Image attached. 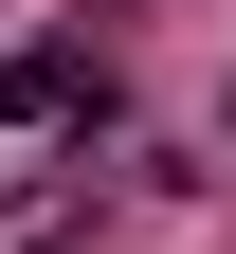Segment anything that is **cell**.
Returning <instances> with one entry per match:
<instances>
[{"label": "cell", "instance_id": "obj_1", "mask_svg": "<svg viewBox=\"0 0 236 254\" xmlns=\"http://www.w3.org/2000/svg\"><path fill=\"white\" fill-rule=\"evenodd\" d=\"M0 109H18V127H73L91 73H73V55H0Z\"/></svg>", "mask_w": 236, "mask_h": 254}, {"label": "cell", "instance_id": "obj_2", "mask_svg": "<svg viewBox=\"0 0 236 254\" xmlns=\"http://www.w3.org/2000/svg\"><path fill=\"white\" fill-rule=\"evenodd\" d=\"M218 127H236V91H218Z\"/></svg>", "mask_w": 236, "mask_h": 254}]
</instances>
